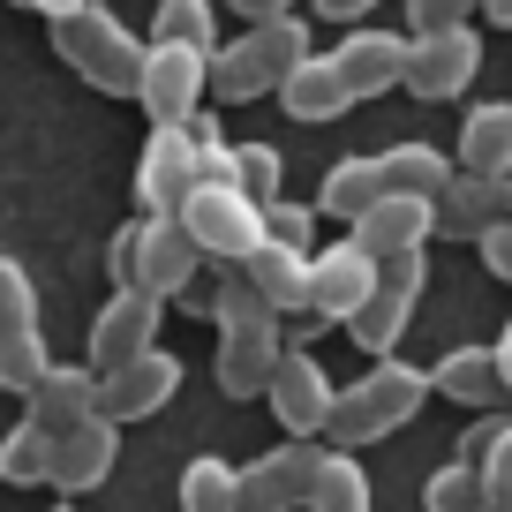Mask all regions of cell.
Here are the masks:
<instances>
[{"label": "cell", "instance_id": "obj_1", "mask_svg": "<svg viewBox=\"0 0 512 512\" xmlns=\"http://www.w3.org/2000/svg\"><path fill=\"white\" fill-rule=\"evenodd\" d=\"M204 317L219 324V354H211L219 392L226 400H264V377L287 354V317H272L256 302L241 272H219V294H204Z\"/></svg>", "mask_w": 512, "mask_h": 512}, {"label": "cell", "instance_id": "obj_2", "mask_svg": "<svg viewBox=\"0 0 512 512\" xmlns=\"http://www.w3.org/2000/svg\"><path fill=\"white\" fill-rule=\"evenodd\" d=\"M422 400H430V369L400 362V354H384V362H369L354 384H339V400H332V422H324V437H332V452L377 445V437L407 430V422L422 415Z\"/></svg>", "mask_w": 512, "mask_h": 512}, {"label": "cell", "instance_id": "obj_3", "mask_svg": "<svg viewBox=\"0 0 512 512\" xmlns=\"http://www.w3.org/2000/svg\"><path fill=\"white\" fill-rule=\"evenodd\" d=\"M309 23L302 16H272V23H249L241 38H226L219 53H211V76H204V98H219V106H249V98L279 91V83L294 76V68L309 61Z\"/></svg>", "mask_w": 512, "mask_h": 512}, {"label": "cell", "instance_id": "obj_4", "mask_svg": "<svg viewBox=\"0 0 512 512\" xmlns=\"http://www.w3.org/2000/svg\"><path fill=\"white\" fill-rule=\"evenodd\" d=\"M106 272H113V287H136V294H151V302H181V294L196 287V272H204V256L189 249L181 219H144V211H136V219L106 241Z\"/></svg>", "mask_w": 512, "mask_h": 512}, {"label": "cell", "instance_id": "obj_5", "mask_svg": "<svg viewBox=\"0 0 512 512\" xmlns=\"http://www.w3.org/2000/svg\"><path fill=\"white\" fill-rule=\"evenodd\" d=\"M53 46H61V61L76 68L91 91H106V98H136V68H144V38L128 31L113 8H76V16H61L53 23Z\"/></svg>", "mask_w": 512, "mask_h": 512}, {"label": "cell", "instance_id": "obj_6", "mask_svg": "<svg viewBox=\"0 0 512 512\" xmlns=\"http://www.w3.org/2000/svg\"><path fill=\"white\" fill-rule=\"evenodd\" d=\"M422 287H430V249H415V256H384V264H377V287H369V302L347 317V339L369 354V362L400 354L407 324H415Z\"/></svg>", "mask_w": 512, "mask_h": 512}, {"label": "cell", "instance_id": "obj_7", "mask_svg": "<svg viewBox=\"0 0 512 512\" xmlns=\"http://www.w3.org/2000/svg\"><path fill=\"white\" fill-rule=\"evenodd\" d=\"M174 219H181V234H189V249L204 256V264H219V272H241L249 249L264 241V204H249L241 189H189V204H181Z\"/></svg>", "mask_w": 512, "mask_h": 512}, {"label": "cell", "instance_id": "obj_8", "mask_svg": "<svg viewBox=\"0 0 512 512\" xmlns=\"http://www.w3.org/2000/svg\"><path fill=\"white\" fill-rule=\"evenodd\" d=\"M204 76H211V53H196V46H151V38H144L136 106L151 113V128H181L189 113H204Z\"/></svg>", "mask_w": 512, "mask_h": 512}, {"label": "cell", "instance_id": "obj_9", "mask_svg": "<svg viewBox=\"0 0 512 512\" xmlns=\"http://www.w3.org/2000/svg\"><path fill=\"white\" fill-rule=\"evenodd\" d=\"M317 467H324L317 437H287V445H272L264 460L234 467V512H302Z\"/></svg>", "mask_w": 512, "mask_h": 512}, {"label": "cell", "instance_id": "obj_10", "mask_svg": "<svg viewBox=\"0 0 512 512\" xmlns=\"http://www.w3.org/2000/svg\"><path fill=\"white\" fill-rule=\"evenodd\" d=\"M264 400H272V415H279V430H287V437H324L339 384H332V369H324L309 347H287L272 362V377H264Z\"/></svg>", "mask_w": 512, "mask_h": 512}, {"label": "cell", "instance_id": "obj_11", "mask_svg": "<svg viewBox=\"0 0 512 512\" xmlns=\"http://www.w3.org/2000/svg\"><path fill=\"white\" fill-rule=\"evenodd\" d=\"M475 76H482V31H475V23H460V31H422V38H407L400 91H415V98H460Z\"/></svg>", "mask_w": 512, "mask_h": 512}, {"label": "cell", "instance_id": "obj_12", "mask_svg": "<svg viewBox=\"0 0 512 512\" xmlns=\"http://www.w3.org/2000/svg\"><path fill=\"white\" fill-rule=\"evenodd\" d=\"M196 189V144L189 128H151L136 151V211L144 219H174Z\"/></svg>", "mask_w": 512, "mask_h": 512}, {"label": "cell", "instance_id": "obj_13", "mask_svg": "<svg viewBox=\"0 0 512 512\" xmlns=\"http://www.w3.org/2000/svg\"><path fill=\"white\" fill-rule=\"evenodd\" d=\"M159 324H166V302H151V294H136V287H113V302L91 317V369L106 377V369L151 354L159 347Z\"/></svg>", "mask_w": 512, "mask_h": 512}, {"label": "cell", "instance_id": "obj_14", "mask_svg": "<svg viewBox=\"0 0 512 512\" xmlns=\"http://www.w3.org/2000/svg\"><path fill=\"white\" fill-rule=\"evenodd\" d=\"M174 392H181V354L151 347V354H136V362L98 377V415L106 422H144V415H159Z\"/></svg>", "mask_w": 512, "mask_h": 512}, {"label": "cell", "instance_id": "obj_15", "mask_svg": "<svg viewBox=\"0 0 512 512\" xmlns=\"http://www.w3.org/2000/svg\"><path fill=\"white\" fill-rule=\"evenodd\" d=\"M377 287V256H362L354 241H324L309 249V317L317 324H347Z\"/></svg>", "mask_w": 512, "mask_h": 512}, {"label": "cell", "instance_id": "obj_16", "mask_svg": "<svg viewBox=\"0 0 512 512\" xmlns=\"http://www.w3.org/2000/svg\"><path fill=\"white\" fill-rule=\"evenodd\" d=\"M332 68H339V83L354 91V106H362V98L400 91V68H407V31H377V23H354V31L339 38Z\"/></svg>", "mask_w": 512, "mask_h": 512}, {"label": "cell", "instance_id": "obj_17", "mask_svg": "<svg viewBox=\"0 0 512 512\" xmlns=\"http://www.w3.org/2000/svg\"><path fill=\"white\" fill-rule=\"evenodd\" d=\"M430 234H437V204H422V196H377V204L347 226V241L362 256H377V264H384V256L430 249Z\"/></svg>", "mask_w": 512, "mask_h": 512}, {"label": "cell", "instance_id": "obj_18", "mask_svg": "<svg viewBox=\"0 0 512 512\" xmlns=\"http://www.w3.org/2000/svg\"><path fill=\"white\" fill-rule=\"evenodd\" d=\"M113 460H121V422L91 415V422H76V430L53 437V467H46V482H53L61 497H83V490H98V482L113 475Z\"/></svg>", "mask_w": 512, "mask_h": 512}, {"label": "cell", "instance_id": "obj_19", "mask_svg": "<svg viewBox=\"0 0 512 512\" xmlns=\"http://www.w3.org/2000/svg\"><path fill=\"white\" fill-rule=\"evenodd\" d=\"M23 415L38 422V430H76V422L98 415V369L91 362H46V377L23 392Z\"/></svg>", "mask_w": 512, "mask_h": 512}, {"label": "cell", "instance_id": "obj_20", "mask_svg": "<svg viewBox=\"0 0 512 512\" xmlns=\"http://www.w3.org/2000/svg\"><path fill=\"white\" fill-rule=\"evenodd\" d=\"M241 279L272 317H309V249H287V241L264 234L249 249V264H241Z\"/></svg>", "mask_w": 512, "mask_h": 512}, {"label": "cell", "instance_id": "obj_21", "mask_svg": "<svg viewBox=\"0 0 512 512\" xmlns=\"http://www.w3.org/2000/svg\"><path fill=\"white\" fill-rule=\"evenodd\" d=\"M452 174H475V181H505V174H512V98L467 106V121H460V159H452Z\"/></svg>", "mask_w": 512, "mask_h": 512}, {"label": "cell", "instance_id": "obj_22", "mask_svg": "<svg viewBox=\"0 0 512 512\" xmlns=\"http://www.w3.org/2000/svg\"><path fill=\"white\" fill-rule=\"evenodd\" d=\"M497 219H505V181H475V174L445 181V196H437V234L445 241H482Z\"/></svg>", "mask_w": 512, "mask_h": 512}, {"label": "cell", "instance_id": "obj_23", "mask_svg": "<svg viewBox=\"0 0 512 512\" xmlns=\"http://www.w3.org/2000/svg\"><path fill=\"white\" fill-rule=\"evenodd\" d=\"M279 106H287L294 121H339V113L354 106V91H347V83H339L332 53H309V61L294 68L287 83H279Z\"/></svg>", "mask_w": 512, "mask_h": 512}, {"label": "cell", "instance_id": "obj_24", "mask_svg": "<svg viewBox=\"0 0 512 512\" xmlns=\"http://www.w3.org/2000/svg\"><path fill=\"white\" fill-rule=\"evenodd\" d=\"M377 181H384V196H422V204H437L445 181H452V159L437 144H392V151H377Z\"/></svg>", "mask_w": 512, "mask_h": 512}, {"label": "cell", "instance_id": "obj_25", "mask_svg": "<svg viewBox=\"0 0 512 512\" xmlns=\"http://www.w3.org/2000/svg\"><path fill=\"white\" fill-rule=\"evenodd\" d=\"M384 196V181H377V159H339V166H324V181H317V219H362L369 204Z\"/></svg>", "mask_w": 512, "mask_h": 512}, {"label": "cell", "instance_id": "obj_26", "mask_svg": "<svg viewBox=\"0 0 512 512\" xmlns=\"http://www.w3.org/2000/svg\"><path fill=\"white\" fill-rule=\"evenodd\" d=\"M430 392H445V400H460V407H490L505 384H497L490 347H452L445 362L430 369Z\"/></svg>", "mask_w": 512, "mask_h": 512}, {"label": "cell", "instance_id": "obj_27", "mask_svg": "<svg viewBox=\"0 0 512 512\" xmlns=\"http://www.w3.org/2000/svg\"><path fill=\"white\" fill-rule=\"evenodd\" d=\"M302 512H369V467L354 460V452L324 445V467H317V482H309Z\"/></svg>", "mask_w": 512, "mask_h": 512}, {"label": "cell", "instance_id": "obj_28", "mask_svg": "<svg viewBox=\"0 0 512 512\" xmlns=\"http://www.w3.org/2000/svg\"><path fill=\"white\" fill-rule=\"evenodd\" d=\"M151 46L219 53V8H211V0H159V16H151Z\"/></svg>", "mask_w": 512, "mask_h": 512}, {"label": "cell", "instance_id": "obj_29", "mask_svg": "<svg viewBox=\"0 0 512 512\" xmlns=\"http://www.w3.org/2000/svg\"><path fill=\"white\" fill-rule=\"evenodd\" d=\"M53 467V430H38L31 415L16 422V430L0 437V482H23V490H38Z\"/></svg>", "mask_w": 512, "mask_h": 512}, {"label": "cell", "instance_id": "obj_30", "mask_svg": "<svg viewBox=\"0 0 512 512\" xmlns=\"http://www.w3.org/2000/svg\"><path fill=\"white\" fill-rule=\"evenodd\" d=\"M181 512H234V467L219 452L181 467Z\"/></svg>", "mask_w": 512, "mask_h": 512}, {"label": "cell", "instance_id": "obj_31", "mask_svg": "<svg viewBox=\"0 0 512 512\" xmlns=\"http://www.w3.org/2000/svg\"><path fill=\"white\" fill-rule=\"evenodd\" d=\"M279 181H287L279 144H234V189L249 196V204H279Z\"/></svg>", "mask_w": 512, "mask_h": 512}, {"label": "cell", "instance_id": "obj_32", "mask_svg": "<svg viewBox=\"0 0 512 512\" xmlns=\"http://www.w3.org/2000/svg\"><path fill=\"white\" fill-rule=\"evenodd\" d=\"M16 332H46V324H38V287H31V272H23L16 256H0V339H16Z\"/></svg>", "mask_w": 512, "mask_h": 512}, {"label": "cell", "instance_id": "obj_33", "mask_svg": "<svg viewBox=\"0 0 512 512\" xmlns=\"http://www.w3.org/2000/svg\"><path fill=\"white\" fill-rule=\"evenodd\" d=\"M422 512H482V482L467 460H445L430 482H422Z\"/></svg>", "mask_w": 512, "mask_h": 512}, {"label": "cell", "instance_id": "obj_34", "mask_svg": "<svg viewBox=\"0 0 512 512\" xmlns=\"http://www.w3.org/2000/svg\"><path fill=\"white\" fill-rule=\"evenodd\" d=\"M46 332H16V339H0V392H31L38 377H46Z\"/></svg>", "mask_w": 512, "mask_h": 512}, {"label": "cell", "instance_id": "obj_35", "mask_svg": "<svg viewBox=\"0 0 512 512\" xmlns=\"http://www.w3.org/2000/svg\"><path fill=\"white\" fill-rule=\"evenodd\" d=\"M264 234L287 241V249H317V204H264Z\"/></svg>", "mask_w": 512, "mask_h": 512}, {"label": "cell", "instance_id": "obj_36", "mask_svg": "<svg viewBox=\"0 0 512 512\" xmlns=\"http://www.w3.org/2000/svg\"><path fill=\"white\" fill-rule=\"evenodd\" d=\"M467 16H475V0H407V23H415L407 38H422V31H460Z\"/></svg>", "mask_w": 512, "mask_h": 512}, {"label": "cell", "instance_id": "obj_37", "mask_svg": "<svg viewBox=\"0 0 512 512\" xmlns=\"http://www.w3.org/2000/svg\"><path fill=\"white\" fill-rule=\"evenodd\" d=\"M475 249H482V264H490V279H505V287H512V219H497Z\"/></svg>", "mask_w": 512, "mask_h": 512}, {"label": "cell", "instance_id": "obj_38", "mask_svg": "<svg viewBox=\"0 0 512 512\" xmlns=\"http://www.w3.org/2000/svg\"><path fill=\"white\" fill-rule=\"evenodd\" d=\"M309 8H317L324 23H362L369 8H377V0H309Z\"/></svg>", "mask_w": 512, "mask_h": 512}, {"label": "cell", "instance_id": "obj_39", "mask_svg": "<svg viewBox=\"0 0 512 512\" xmlns=\"http://www.w3.org/2000/svg\"><path fill=\"white\" fill-rule=\"evenodd\" d=\"M234 16H249V23H272V16H294V0H226Z\"/></svg>", "mask_w": 512, "mask_h": 512}, {"label": "cell", "instance_id": "obj_40", "mask_svg": "<svg viewBox=\"0 0 512 512\" xmlns=\"http://www.w3.org/2000/svg\"><path fill=\"white\" fill-rule=\"evenodd\" d=\"M490 362H497V384H505V392H512V317H505V332H497Z\"/></svg>", "mask_w": 512, "mask_h": 512}, {"label": "cell", "instance_id": "obj_41", "mask_svg": "<svg viewBox=\"0 0 512 512\" xmlns=\"http://www.w3.org/2000/svg\"><path fill=\"white\" fill-rule=\"evenodd\" d=\"M23 8H38L46 23H61V16H76V8H91V0H23Z\"/></svg>", "mask_w": 512, "mask_h": 512}, {"label": "cell", "instance_id": "obj_42", "mask_svg": "<svg viewBox=\"0 0 512 512\" xmlns=\"http://www.w3.org/2000/svg\"><path fill=\"white\" fill-rule=\"evenodd\" d=\"M475 16H490L497 31H512V0H475Z\"/></svg>", "mask_w": 512, "mask_h": 512}, {"label": "cell", "instance_id": "obj_43", "mask_svg": "<svg viewBox=\"0 0 512 512\" xmlns=\"http://www.w3.org/2000/svg\"><path fill=\"white\" fill-rule=\"evenodd\" d=\"M505 219H512V174H505Z\"/></svg>", "mask_w": 512, "mask_h": 512}, {"label": "cell", "instance_id": "obj_44", "mask_svg": "<svg viewBox=\"0 0 512 512\" xmlns=\"http://www.w3.org/2000/svg\"><path fill=\"white\" fill-rule=\"evenodd\" d=\"M482 512H512V505H482Z\"/></svg>", "mask_w": 512, "mask_h": 512}, {"label": "cell", "instance_id": "obj_45", "mask_svg": "<svg viewBox=\"0 0 512 512\" xmlns=\"http://www.w3.org/2000/svg\"><path fill=\"white\" fill-rule=\"evenodd\" d=\"M46 512H76V505H46Z\"/></svg>", "mask_w": 512, "mask_h": 512}, {"label": "cell", "instance_id": "obj_46", "mask_svg": "<svg viewBox=\"0 0 512 512\" xmlns=\"http://www.w3.org/2000/svg\"><path fill=\"white\" fill-rule=\"evenodd\" d=\"M16 8H23V0H16Z\"/></svg>", "mask_w": 512, "mask_h": 512}]
</instances>
